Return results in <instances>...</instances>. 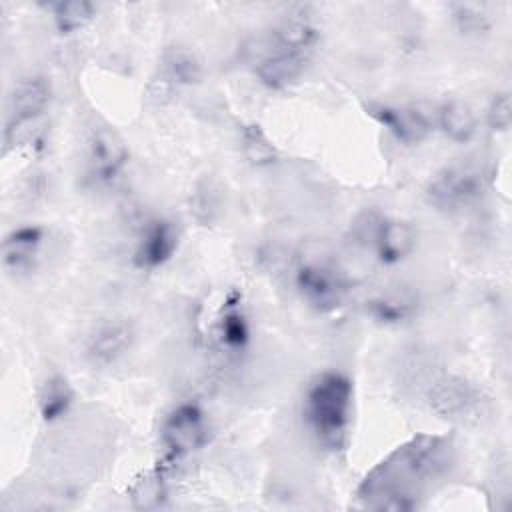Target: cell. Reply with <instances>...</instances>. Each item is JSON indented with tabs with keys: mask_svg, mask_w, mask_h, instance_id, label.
I'll list each match as a JSON object with an SVG mask.
<instances>
[{
	"mask_svg": "<svg viewBox=\"0 0 512 512\" xmlns=\"http://www.w3.org/2000/svg\"><path fill=\"white\" fill-rule=\"evenodd\" d=\"M436 126L442 130V134L456 142L466 144L474 138L478 130V118L470 104L462 100H448L444 102L436 112Z\"/></svg>",
	"mask_w": 512,
	"mask_h": 512,
	"instance_id": "2e32d148",
	"label": "cell"
},
{
	"mask_svg": "<svg viewBox=\"0 0 512 512\" xmlns=\"http://www.w3.org/2000/svg\"><path fill=\"white\" fill-rule=\"evenodd\" d=\"M162 74L174 86H192L202 78V64L192 50L172 46L162 56Z\"/></svg>",
	"mask_w": 512,
	"mask_h": 512,
	"instance_id": "ffe728a7",
	"label": "cell"
},
{
	"mask_svg": "<svg viewBox=\"0 0 512 512\" xmlns=\"http://www.w3.org/2000/svg\"><path fill=\"white\" fill-rule=\"evenodd\" d=\"M52 100V86L46 76L32 74L20 78L8 96V118L4 128L36 124Z\"/></svg>",
	"mask_w": 512,
	"mask_h": 512,
	"instance_id": "ba28073f",
	"label": "cell"
},
{
	"mask_svg": "<svg viewBox=\"0 0 512 512\" xmlns=\"http://www.w3.org/2000/svg\"><path fill=\"white\" fill-rule=\"evenodd\" d=\"M50 14L60 34H74L94 20L96 6L88 0H58L50 4Z\"/></svg>",
	"mask_w": 512,
	"mask_h": 512,
	"instance_id": "44dd1931",
	"label": "cell"
},
{
	"mask_svg": "<svg viewBox=\"0 0 512 512\" xmlns=\"http://www.w3.org/2000/svg\"><path fill=\"white\" fill-rule=\"evenodd\" d=\"M486 124L492 132H508L512 124V102L508 92H496L486 108Z\"/></svg>",
	"mask_w": 512,
	"mask_h": 512,
	"instance_id": "603a6c76",
	"label": "cell"
},
{
	"mask_svg": "<svg viewBox=\"0 0 512 512\" xmlns=\"http://www.w3.org/2000/svg\"><path fill=\"white\" fill-rule=\"evenodd\" d=\"M366 312L378 324L398 326V324L410 322L416 316L418 304L412 294H408L404 290L402 292L392 290V292H384V294L370 298L366 302Z\"/></svg>",
	"mask_w": 512,
	"mask_h": 512,
	"instance_id": "e0dca14e",
	"label": "cell"
},
{
	"mask_svg": "<svg viewBox=\"0 0 512 512\" xmlns=\"http://www.w3.org/2000/svg\"><path fill=\"white\" fill-rule=\"evenodd\" d=\"M44 242V230L24 224L10 230L2 240V264L10 272H28Z\"/></svg>",
	"mask_w": 512,
	"mask_h": 512,
	"instance_id": "5bb4252c",
	"label": "cell"
},
{
	"mask_svg": "<svg viewBox=\"0 0 512 512\" xmlns=\"http://www.w3.org/2000/svg\"><path fill=\"white\" fill-rule=\"evenodd\" d=\"M352 400V380L338 370H324L310 380L304 392L302 414L322 446L330 450H342L346 446L352 422Z\"/></svg>",
	"mask_w": 512,
	"mask_h": 512,
	"instance_id": "7a4b0ae2",
	"label": "cell"
},
{
	"mask_svg": "<svg viewBox=\"0 0 512 512\" xmlns=\"http://www.w3.org/2000/svg\"><path fill=\"white\" fill-rule=\"evenodd\" d=\"M426 400L436 416L452 422H464L478 416L482 404L478 390L460 376L436 378L426 392Z\"/></svg>",
	"mask_w": 512,
	"mask_h": 512,
	"instance_id": "8992f818",
	"label": "cell"
},
{
	"mask_svg": "<svg viewBox=\"0 0 512 512\" xmlns=\"http://www.w3.org/2000/svg\"><path fill=\"white\" fill-rule=\"evenodd\" d=\"M178 228L166 218H152L144 224L134 248L132 262L140 270H156L164 266L178 250Z\"/></svg>",
	"mask_w": 512,
	"mask_h": 512,
	"instance_id": "9c48e42d",
	"label": "cell"
},
{
	"mask_svg": "<svg viewBox=\"0 0 512 512\" xmlns=\"http://www.w3.org/2000/svg\"><path fill=\"white\" fill-rule=\"evenodd\" d=\"M216 332L220 344L230 352H242L250 344V322L238 298L226 300V304L222 306Z\"/></svg>",
	"mask_w": 512,
	"mask_h": 512,
	"instance_id": "ac0fdd59",
	"label": "cell"
},
{
	"mask_svg": "<svg viewBox=\"0 0 512 512\" xmlns=\"http://www.w3.org/2000/svg\"><path fill=\"white\" fill-rule=\"evenodd\" d=\"M74 404V390L62 374H52L44 380L38 392V410L44 422L64 418Z\"/></svg>",
	"mask_w": 512,
	"mask_h": 512,
	"instance_id": "d6986e66",
	"label": "cell"
},
{
	"mask_svg": "<svg viewBox=\"0 0 512 512\" xmlns=\"http://www.w3.org/2000/svg\"><path fill=\"white\" fill-rule=\"evenodd\" d=\"M368 114L384 126L398 142L414 146L424 142L436 126V120L430 112L418 104L396 106V104H370Z\"/></svg>",
	"mask_w": 512,
	"mask_h": 512,
	"instance_id": "52a82bcc",
	"label": "cell"
},
{
	"mask_svg": "<svg viewBox=\"0 0 512 512\" xmlns=\"http://www.w3.org/2000/svg\"><path fill=\"white\" fill-rule=\"evenodd\" d=\"M242 156L252 166H270L278 160V150L258 124H248L240 132Z\"/></svg>",
	"mask_w": 512,
	"mask_h": 512,
	"instance_id": "7402d4cb",
	"label": "cell"
},
{
	"mask_svg": "<svg viewBox=\"0 0 512 512\" xmlns=\"http://www.w3.org/2000/svg\"><path fill=\"white\" fill-rule=\"evenodd\" d=\"M128 162L124 140L110 128H96L88 140V166L100 182L114 180Z\"/></svg>",
	"mask_w": 512,
	"mask_h": 512,
	"instance_id": "30bf717a",
	"label": "cell"
},
{
	"mask_svg": "<svg viewBox=\"0 0 512 512\" xmlns=\"http://www.w3.org/2000/svg\"><path fill=\"white\" fill-rule=\"evenodd\" d=\"M160 442L172 460H180L200 450L208 442V420L204 410L194 402L174 406L162 426Z\"/></svg>",
	"mask_w": 512,
	"mask_h": 512,
	"instance_id": "277c9868",
	"label": "cell"
},
{
	"mask_svg": "<svg viewBox=\"0 0 512 512\" xmlns=\"http://www.w3.org/2000/svg\"><path fill=\"white\" fill-rule=\"evenodd\" d=\"M386 216H382L376 210H364L362 214L356 216V220L350 226V234H352V242L360 244V246H372L374 238L380 230V224Z\"/></svg>",
	"mask_w": 512,
	"mask_h": 512,
	"instance_id": "cb8c5ba5",
	"label": "cell"
},
{
	"mask_svg": "<svg viewBox=\"0 0 512 512\" xmlns=\"http://www.w3.org/2000/svg\"><path fill=\"white\" fill-rule=\"evenodd\" d=\"M318 38H320V30L306 6H296L272 30L274 48L304 54V56H310Z\"/></svg>",
	"mask_w": 512,
	"mask_h": 512,
	"instance_id": "7c38bea8",
	"label": "cell"
},
{
	"mask_svg": "<svg viewBox=\"0 0 512 512\" xmlns=\"http://www.w3.org/2000/svg\"><path fill=\"white\" fill-rule=\"evenodd\" d=\"M134 344V328L124 320L100 324L88 338L86 356L96 366H110L124 358Z\"/></svg>",
	"mask_w": 512,
	"mask_h": 512,
	"instance_id": "8fae6325",
	"label": "cell"
},
{
	"mask_svg": "<svg viewBox=\"0 0 512 512\" xmlns=\"http://www.w3.org/2000/svg\"><path fill=\"white\" fill-rule=\"evenodd\" d=\"M484 172L476 164L456 162L440 168L426 186V200L438 210H460L484 192Z\"/></svg>",
	"mask_w": 512,
	"mask_h": 512,
	"instance_id": "3957f363",
	"label": "cell"
},
{
	"mask_svg": "<svg viewBox=\"0 0 512 512\" xmlns=\"http://www.w3.org/2000/svg\"><path fill=\"white\" fill-rule=\"evenodd\" d=\"M306 64L308 56L304 54L272 48L256 62L254 74L268 90H286L302 78Z\"/></svg>",
	"mask_w": 512,
	"mask_h": 512,
	"instance_id": "4fadbf2b",
	"label": "cell"
},
{
	"mask_svg": "<svg viewBox=\"0 0 512 512\" xmlns=\"http://www.w3.org/2000/svg\"><path fill=\"white\" fill-rule=\"evenodd\" d=\"M372 248L376 252V258L382 264H386V266L400 264L416 248V232L404 220L384 218L380 224V230L374 238Z\"/></svg>",
	"mask_w": 512,
	"mask_h": 512,
	"instance_id": "9a60e30c",
	"label": "cell"
},
{
	"mask_svg": "<svg viewBox=\"0 0 512 512\" xmlns=\"http://www.w3.org/2000/svg\"><path fill=\"white\" fill-rule=\"evenodd\" d=\"M296 290L304 302L320 314L338 310L348 296V280L344 274L322 262H308L296 270Z\"/></svg>",
	"mask_w": 512,
	"mask_h": 512,
	"instance_id": "5b68a950",
	"label": "cell"
},
{
	"mask_svg": "<svg viewBox=\"0 0 512 512\" xmlns=\"http://www.w3.org/2000/svg\"><path fill=\"white\" fill-rule=\"evenodd\" d=\"M452 462V444L440 434H416L380 460L356 488L358 500L372 510L410 512L420 506L422 490Z\"/></svg>",
	"mask_w": 512,
	"mask_h": 512,
	"instance_id": "6da1fadb",
	"label": "cell"
},
{
	"mask_svg": "<svg viewBox=\"0 0 512 512\" xmlns=\"http://www.w3.org/2000/svg\"><path fill=\"white\" fill-rule=\"evenodd\" d=\"M454 20L464 34H480L488 30L486 14L474 4H456L454 6Z\"/></svg>",
	"mask_w": 512,
	"mask_h": 512,
	"instance_id": "d4e9b609",
	"label": "cell"
}]
</instances>
